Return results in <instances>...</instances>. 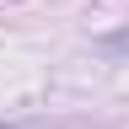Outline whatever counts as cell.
Returning <instances> with one entry per match:
<instances>
[{
    "label": "cell",
    "mask_w": 129,
    "mask_h": 129,
    "mask_svg": "<svg viewBox=\"0 0 129 129\" xmlns=\"http://www.w3.org/2000/svg\"><path fill=\"white\" fill-rule=\"evenodd\" d=\"M108 43H113V48H129V27H124V32H113Z\"/></svg>",
    "instance_id": "cell-1"
}]
</instances>
